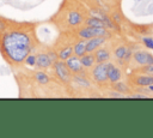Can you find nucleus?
I'll list each match as a JSON object with an SVG mask.
<instances>
[{
	"label": "nucleus",
	"mask_w": 153,
	"mask_h": 138,
	"mask_svg": "<svg viewBox=\"0 0 153 138\" xmlns=\"http://www.w3.org/2000/svg\"><path fill=\"white\" fill-rule=\"evenodd\" d=\"M112 89H114L115 91H118V92L123 94V95L130 91V90H129V86L127 85V83H124V82H122V80H118V82H116V83H112Z\"/></svg>",
	"instance_id": "obj_18"
},
{
	"label": "nucleus",
	"mask_w": 153,
	"mask_h": 138,
	"mask_svg": "<svg viewBox=\"0 0 153 138\" xmlns=\"http://www.w3.org/2000/svg\"><path fill=\"white\" fill-rule=\"evenodd\" d=\"M106 65H108V80L112 84V83H116L118 80H121L122 78V71L120 67H117L114 62H111L110 60L106 61Z\"/></svg>",
	"instance_id": "obj_7"
},
{
	"label": "nucleus",
	"mask_w": 153,
	"mask_h": 138,
	"mask_svg": "<svg viewBox=\"0 0 153 138\" xmlns=\"http://www.w3.org/2000/svg\"><path fill=\"white\" fill-rule=\"evenodd\" d=\"M105 42H106V37L104 36H96V37L86 40V53H93Z\"/></svg>",
	"instance_id": "obj_10"
},
{
	"label": "nucleus",
	"mask_w": 153,
	"mask_h": 138,
	"mask_svg": "<svg viewBox=\"0 0 153 138\" xmlns=\"http://www.w3.org/2000/svg\"><path fill=\"white\" fill-rule=\"evenodd\" d=\"M136 73H143L148 76H153V64H147L143 66H139L136 70Z\"/></svg>",
	"instance_id": "obj_19"
},
{
	"label": "nucleus",
	"mask_w": 153,
	"mask_h": 138,
	"mask_svg": "<svg viewBox=\"0 0 153 138\" xmlns=\"http://www.w3.org/2000/svg\"><path fill=\"white\" fill-rule=\"evenodd\" d=\"M110 34L106 29V26H87L85 25L84 28L79 29L76 32V36L81 40H88L96 36H104L108 37Z\"/></svg>",
	"instance_id": "obj_2"
},
{
	"label": "nucleus",
	"mask_w": 153,
	"mask_h": 138,
	"mask_svg": "<svg viewBox=\"0 0 153 138\" xmlns=\"http://www.w3.org/2000/svg\"><path fill=\"white\" fill-rule=\"evenodd\" d=\"M147 12H148V14H153V2L148 6V8H147Z\"/></svg>",
	"instance_id": "obj_27"
},
{
	"label": "nucleus",
	"mask_w": 153,
	"mask_h": 138,
	"mask_svg": "<svg viewBox=\"0 0 153 138\" xmlns=\"http://www.w3.org/2000/svg\"><path fill=\"white\" fill-rule=\"evenodd\" d=\"M54 64V61L51 60L50 55L47 54V53H39L36 55V65L38 68L41 70H45V68H49L51 65Z\"/></svg>",
	"instance_id": "obj_11"
},
{
	"label": "nucleus",
	"mask_w": 153,
	"mask_h": 138,
	"mask_svg": "<svg viewBox=\"0 0 153 138\" xmlns=\"http://www.w3.org/2000/svg\"><path fill=\"white\" fill-rule=\"evenodd\" d=\"M142 43H143L148 49H153V38H152V37H143V38H142Z\"/></svg>",
	"instance_id": "obj_23"
},
{
	"label": "nucleus",
	"mask_w": 153,
	"mask_h": 138,
	"mask_svg": "<svg viewBox=\"0 0 153 138\" xmlns=\"http://www.w3.org/2000/svg\"><path fill=\"white\" fill-rule=\"evenodd\" d=\"M130 96L131 97H135V98H145V97H147V95H143V94H133Z\"/></svg>",
	"instance_id": "obj_24"
},
{
	"label": "nucleus",
	"mask_w": 153,
	"mask_h": 138,
	"mask_svg": "<svg viewBox=\"0 0 153 138\" xmlns=\"http://www.w3.org/2000/svg\"><path fill=\"white\" fill-rule=\"evenodd\" d=\"M129 50V47L124 46V44H121V46H117L114 50V56L116 58V60L121 64H124V58H126V54L128 53Z\"/></svg>",
	"instance_id": "obj_13"
},
{
	"label": "nucleus",
	"mask_w": 153,
	"mask_h": 138,
	"mask_svg": "<svg viewBox=\"0 0 153 138\" xmlns=\"http://www.w3.org/2000/svg\"><path fill=\"white\" fill-rule=\"evenodd\" d=\"M73 54L76 56H82L84 54H86V40H81L78 41L74 46H73Z\"/></svg>",
	"instance_id": "obj_15"
},
{
	"label": "nucleus",
	"mask_w": 153,
	"mask_h": 138,
	"mask_svg": "<svg viewBox=\"0 0 153 138\" xmlns=\"http://www.w3.org/2000/svg\"><path fill=\"white\" fill-rule=\"evenodd\" d=\"M137 29H140L141 34H147V32H148V29H147V28H143V26H139Z\"/></svg>",
	"instance_id": "obj_26"
},
{
	"label": "nucleus",
	"mask_w": 153,
	"mask_h": 138,
	"mask_svg": "<svg viewBox=\"0 0 153 138\" xmlns=\"http://www.w3.org/2000/svg\"><path fill=\"white\" fill-rule=\"evenodd\" d=\"M67 67L69 68V71L72 73H75V74H80L82 73V65H81V61H80V58L76 56V55H72L69 56L68 59L65 60Z\"/></svg>",
	"instance_id": "obj_9"
},
{
	"label": "nucleus",
	"mask_w": 153,
	"mask_h": 138,
	"mask_svg": "<svg viewBox=\"0 0 153 138\" xmlns=\"http://www.w3.org/2000/svg\"><path fill=\"white\" fill-rule=\"evenodd\" d=\"M80 61L82 67L85 68H92L96 65V58L93 53H86L82 56H80Z\"/></svg>",
	"instance_id": "obj_14"
},
{
	"label": "nucleus",
	"mask_w": 153,
	"mask_h": 138,
	"mask_svg": "<svg viewBox=\"0 0 153 138\" xmlns=\"http://www.w3.org/2000/svg\"><path fill=\"white\" fill-rule=\"evenodd\" d=\"M57 58H59V60H66V59H68L69 56H72L73 55V47H67V46H65V47H62L61 49H59L57 52Z\"/></svg>",
	"instance_id": "obj_16"
},
{
	"label": "nucleus",
	"mask_w": 153,
	"mask_h": 138,
	"mask_svg": "<svg viewBox=\"0 0 153 138\" xmlns=\"http://www.w3.org/2000/svg\"><path fill=\"white\" fill-rule=\"evenodd\" d=\"M112 17H114V19H115V22H116L117 24H120V23H121V18L118 17V14H117V13H114V14H112Z\"/></svg>",
	"instance_id": "obj_25"
},
{
	"label": "nucleus",
	"mask_w": 153,
	"mask_h": 138,
	"mask_svg": "<svg viewBox=\"0 0 153 138\" xmlns=\"http://www.w3.org/2000/svg\"><path fill=\"white\" fill-rule=\"evenodd\" d=\"M131 83L140 88H147L148 85L153 84V76L143 74V73H136L131 77Z\"/></svg>",
	"instance_id": "obj_8"
},
{
	"label": "nucleus",
	"mask_w": 153,
	"mask_h": 138,
	"mask_svg": "<svg viewBox=\"0 0 153 138\" xmlns=\"http://www.w3.org/2000/svg\"><path fill=\"white\" fill-rule=\"evenodd\" d=\"M54 71H55L57 78H60L62 82H65V83L71 82V79H72V74L71 73L72 72L69 71V68L67 67V65H66V62L63 60L62 61L56 60L54 62Z\"/></svg>",
	"instance_id": "obj_4"
},
{
	"label": "nucleus",
	"mask_w": 153,
	"mask_h": 138,
	"mask_svg": "<svg viewBox=\"0 0 153 138\" xmlns=\"http://www.w3.org/2000/svg\"><path fill=\"white\" fill-rule=\"evenodd\" d=\"M74 80H75L76 83H79L80 85H82L84 88H88V86H90V82L82 76V73H81V76H79V74L75 76V77H74Z\"/></svg>",
	"instance_id": "obj_21"
},
{
	"label": "nucleus",
	"mask_w": 153,
	"mask_h": 138,
	"mask_svg": "<svg viewBox=\"0 0 153 138\" xmlns=\"http://www.w3.org/2000/svg\"><path fill=\"white\" fill-rule=\"evenodd\" d=\"M24 61H25V64H26V65H29V66H35V65H36V55L30 53V54L25 58V60H24Z\"/></svg>",
	"instance_id": "obj_22"
},
{
	"label": "nucleus",
	"mask_w": 153,
	"mask_h": 138,
	"mask_svg": "<svg viewBox=\"0 0 153 138\" xmlns=\"http://www.w3.org/2000/svg\"><path fill=\"white\" fill-rule=\"evenodd\" d=\"M84 24L87 26H105V23L102 18L97 17H88L84 20Z\"/></svg>",
	"instance_id": "obj_17"
},
{
	"label": "nucleus",
	"mask_w": 153,
	"mask_h": 138,
	"mask_svg": "<svg viewBox=\"0 0 153 138\" xmlns=\"http://www.w3.org/2000/svg\"><path fill=\"white\" fill-rule=\"evenodd\" d=\"M147 90H148L149 92H153V84H151V85H148V86H147Z\"/></svg>",
	"instance_id": "obj_28"
},
{
	"label": "nucleus",
	"mask_w": 153,
	"mask_h": 138,
	"mask_svg": "<svg viewBox=\"0 0 153 138\" xmlns=\"http://www.w3.org/2000/svg\"><path fill=\"white\" fill-rule=\"evenodd\" d=\"M92 80L99 85H105L108 80V65L106 62H97L91 70Z\"/></svg>",
	"instance_id": "obj_3"
},
{
	"label": "nucleus",
	"mask_w": 153,
	"mask_h": 138,
	"mask_svg": "<svg viewBox=\"0 0 153 138\" xmlns=\"http://www.w3.org/2000/svg\"><path fill=\"white\" fill-rule=\"evenodd\" d=\"M84 16L80 11L71 10L68 14H66V24L69 26H79L84 23Z\"/></svg>",
	"instance_id": "obj_6"
},
{
	"label": "nucleus",
	"mask_w": 153,
	"mask_h": 138,
	"mask_svg": "<svg viewBox=\"0 0 153 138\" xmlns=\"http://www.w3.org/2000/svg\"><path fill=\"white\" fill-rule=\"evenodd\" d=\"M94 54V58H96V64L97 62H106L110 60L111 58V53H110V49L106 48V47H99L98 49H96L93 52Z\"/></svg>",
	"instance_id": "obj_12"
},
{
	"label": "nucleus",
	"mask_w": 153,
	"mask_h": 138,
	"mask_svg": "<svg viewBox=\"0 0 153 138\" xmlns=\"http://www.w3.org/2000/svg\"><path fill=\"white\" fill-rule=\"evenodd\" d=\"M35 79L39 83V84H48L49 83V77L44 73V72H42V71H37L36 73H35Z\"/></svg>",
	"instance_id": "obj_20"
},
{
	"label": "nucleus",
	"mask_w": 153,
	"mask_h": 138,
	"mask_svg": "<svg viewBox=\"0 0 153 138\" xmlns=\"http://www.w3.org/2000/svg\"><path fill=\"white\" fill-rule=\"evenodd\" d=\"M131 60L136 66H143L147 64H153V55L145 50H136L133 53Z\"/></svg>",
	"instance_id": "obj_5"
},
{
	"label": "nucleus",
	"mask_w": 153,
	"mask_h": 138,
	"mask_svg": "<svg viewBox=\"0 0 153 138\" xmlns=\"http://www.w3.org/2000/svg\"><path fill=\"white\" fill-rule=\"evenodd\" d=\"M37 37L31 24H20L6 20L0 30V52L12 65H20L35 49Z\"/></svg>",
	"instance_id": "obj_1"
}]
</instances>
